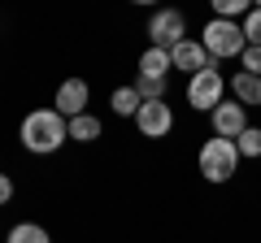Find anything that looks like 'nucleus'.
I'll return each mask as SVG.
<instances>
[{
  "label": "nucleus",
  "mask_w": 261,
  "mask_h": 243,
  "mask_svg": "<svg viewBox=\"0 0 261 243\" xmlns=\"http://www.w3.org/2000/svg\"><path fill=\"white\" fill-rule=\"evenodd\" d=\"M18 139H22V148H27L31 157H53V152H61V143H70V122H65L53 104H48V109H31L27 117H22Z\"/></svg>",
  "instance_id": "f257e3e1"
},
{
  "label": "nucleus",
  "mask_w": 261,
  "mask_h": 243,
  "mask_svg": "<svg viewBox=\"0 0 261 243\" xmlns=\"http://www.w3.org/2000/svg\"><path fill=\"white\" fill-rule=\"evenodd\" d=\"M196 169H200V178L205 183H231L235 169H240V148H235V139H205L200 143V152H196Z\"/></svg>",
  "instance_id": "f03ea898"
},
{
  "label": "nucleus",
  "mask_w": 261,
  "mask_h": 243,
  "mask_svg": "<svg viewBox=\"0 0 261 243\" xmlns=\"http://www.w3.org/2000/svg\"><path fill=\"white\" fill-rule=\"evenodd\" d=\"M200 44H205L209 61L218 66V61H240V56H244V48H248V39H244L240 22L209 18V22H205V31H200Z\"/></svg>",
  "instance_id": "7ed1b4c3"
},
{
  "label": "nucleus",
  "mask_w": 261,
  "mask_h": 243,
  "mask_svg": "<svg viewBox=\"0 0 261 243\" xmlns=\"http://www.w3.org/2000/svg\"><path fill=\"white\" fill-rule=\"evenodd\" d=\"M226 96L231 92H226V78H222L218 66H209V70H200L196 78H187V104H192L196 113H214Z\"/></svg>",
  "instance_id": "20e7f679"
},
{
  "label": "nucleus",
  "mask_w": 261,
  "mask_h": 243,
  "mask_svg": "<svg viewBox=\"0 0 261 243\" xmlns=\"http://www.w3.org/2000/svg\"><path fill=\"white\" fill-rule=\"evenodd\" d=\"M187 39V13L183 9H157L148 18V44L152 48H174V44H183Z\"/></svg>",
  "instance_id": "39448f33"
},
{
  "label": "nucleus",
  "mask_w": 261,
  "mask_h": 243,
  "mask_svg": "<svg viewBox=\"0 0 261 243\" xmlns=\"http://www.w3.org/2000/svg\"><path fill=\"white\" fill-rule=\"evenodd\" d=\"M135 131H140L144 139H166V135L174 131V109H170L166 100H144L140 113H135Z\"/></svg>",
  "instance_id": "423d86ee"
},
{
  "label": "nucleus",
  "mask_w": 261,
  "mask_h": 243,
  "mask_svg": "<svg viewBox=\"0 0 261 243\" xmlns=\"http://www.w3.org/2000/svg\"><path fill=\"white\" fill-rule=\"evenodd\" d=\"M209 126H214L218 139H240V135L252 126V122H248V109H244L240 100H231V96H226V100L218 104L214 113H209Z\"/></svg>",
  "instance_id": "0eeeda50"
},
{
  "label": "nucleus",
  "mask_w": 261,
  "mask_h": 243,
  "mask_svg": "<svg viewBox=\"0 0 261 243\" xmlns=\"http://www.w3.org/2000/svg\"><path fill=\"white\" fill-rule=\"evenodd\" d=\"M87 100H92L87 78H65V83L57 87V96H53V109L70 122V117H83V113H87Z\"/></svg>",
  "instance_id": "6e6552de"
},
{
  "label": "nucleus",
  "mask_w": 261,
  "mask_h": 243,
  "mask_svg": "<svg viewBox=\"0 0 261 243\" xmlns=\"http://www.w3.org/2000/svg\"><path fill=\"white\" fill-rule=\"evenodd\" d=\"M170 66L174 70H183L187 78H196L200 70H209L214 61H209V52H205V44L200 39H183V44H174L170 48Z\"/></svg>",
  "instance_id": "1a4fd4ad"
},
{
  "label": "nucleus",
  "mask_w": 261,
  "mask_h": 243,
  "mask_svg": "<svg viewBox=\"0 0 261 243\" xmlns=\"http://www.w3.org/2000/svg\"><path fill=\"white\" fill-rule=\"evenodd\" d=\"M226 92H231V100H240L244 109H248V104L257 109V104H261V78H257V74H244V70H235V74L226 78Z\"/></svg>",
  "instance_id": "9d476101"
},
{
  "label": "nucleus",
  "mask_w": 261,
  "mask_h": 243,
  "mask_svg": "<svg viewBox=\"0 0 261 243\" xmlns=\"http://www.w3.org/2000/svg\"><path fill=\"white\" fill-rule=\"evenodd\" d=\"M170 70H174V66H170V52H166V48H144V52H140V78H170Z\"/></svg>",
  "instance_id": "9b49d317"
},
{
  "label": "nucleus",
  "mask_w": 261,
  "mask_h": 243,
  "mask_svg": "<svg viewBox=\"0 0 261 243\" xmlns=\"http://www.w3.org/2000/svg\"><path fill=\"white\" fill-rule=\"evenodd\" d=\"M140 92H135V83H122V87H113L109 92V109L118 113V117H130L135 122V113H140Z\"/></svg>",
  "instance_id": "f8f14e48"
},
{
  "label": "nucleus",
  "mask_w": 261,
  "mask_h": 243,
  "mask_svg": "<svg viewBox=\"0 0 261 243\" xmlns=\"http://www.w3.org/2000/svg\"><path fill=\"white\" fill-rule=\"evenodd\" d=\"M105 135V122L96 113H83V117H70V143H96Z\"/></svg>",
  "instance_id": "ddd939ff"
},
{
  "label": "nucleus",
  "mask_w": 261,
  "mask_h": 243,
  "mask_svg": "<svg viewBox=\"0 0 261 243\" xmlns=\"http://www.w3.org/2000/svg\"><path fill=\"white\" fill-rule=\"evenodd\" d=\"M5 243H53V234H48L39 222H18L9 234H5Z\"/></svg>",
  "instance_id": "4468645a"
},
{
  "label": "nucleus",
  "mask_w": 261,
  "mask_h": 243,
  "mask_svg": "<svg viewBox=\"0 0 261 243\" xmlns=\"http://www.w3.org/2000/svg\"><path fill=\"white\" fill-rule=\"evenodd\" d=\"M252 13V0H214V18H226V22H244Z\"/></svg>",
  "instance_id": "2eb2a0df"
},
{
  "label": "nucleus",
  "mask_w": 261,
  "mask_h": 243,
  "mask_svg": "<svg viewBox=\"0 0 261 243\" xmlns=\"http://www.w3.org/2000/svg\"><path fill=\"white\" fill-rule=\"evenodd\" d=\"M135 92H140V100H166L170 78H140L135 74Z\"/></svg>",
  "instance_id": "dca6fc26"
},
{
  "label": "nucleus",
  "mask_w": 261,
  "mask_h": 243,
  "mask_svg": "<svg viewBox=\"0 0 261 243\" xmlns=\"http://www.w3.org/2000/svg\"><path fill=\"white\" fill-rule=\"evenodd\" d=\"M235 148H240V161H244V157L257 161V157H261V126H248V131L235 139Z\"/></svg>",
  "instance_id": "f3484780"
},
{
  "label": "nucleus",
  "mask_w": 261,
  "mask_h": 243,
  "mask_svg": "<svg viewBox=\"0 0 261 243\" xmlns=\"http://www.w3.org/2000/svg\"><path fill=\"white\" fill-rule=\"evenodd\" d=\"M240 31H244V39H248L252 48H261V5H252V13L240 22Z\"/></svg>",
  "instance_id": "a211bd4d"
},
{
  "label": "nucleus",
  "mask_w": 261,
  "mask_h": 243,
  "mask_svg": "<svg viewBox=\"0 0 261 243\" xmlns=\"http://www.w3.org/2000/svg\"><path fill=\"white\" fill-rule=\"evenodd\" d=\"M240 70H244V74H257L261 78V48H244V56H240Z\"/></svg>",
  "instance_id": "6ab92c4d"
},
{
  "label": "nucleus",
  "mask_w": 261,
  "mask_h": 243,
  "mask_svg": "<svg viewBox=\"0 0 261 243\" xmlns=\"http://www.w3.org/2000/svg\"><path fill=\"white\" fill-rule=\"evenodd\" d=\"M13 191H18V187H13V178H9V174H0V208L13 200Z\"/></svg>",
  "instance_id": "aec40b11"
}]
</instances>
